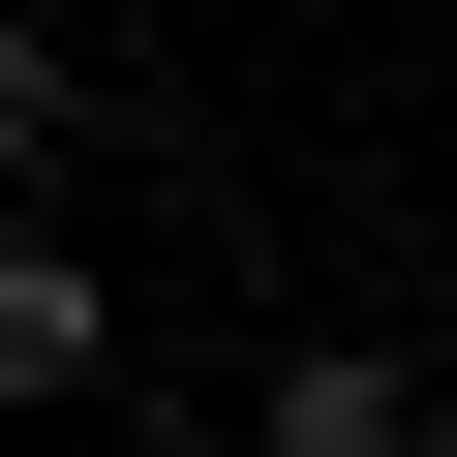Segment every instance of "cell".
<instances>
[{"instance_id": "cell-1", "label": "cell", "mask_w": 457, "mask_h": 457, "mask_svg": "<svg viewBox=\"0 0 457 457\" xmlns=\"http://www.w3.org/2000/svg\"><path fill=\"white\" fill-rule=\"evenodd\" d=\"M92 366H122V275H92V245H31V213H0V427H62Z\"/></svg>"}, {"instance_id": "cell-2", "label": "cell", "mask_w": 457, "mask_h": 457, "mask_svg": "<svg viewBox=\"0 0 457 457\" xmlns=\"http://www.w3.org/2000/svg\"><path fill=\"white\" fill-rule=\"evenodd\" d=\"M245 457H427V366H396V336H305V366L245 396Z\"/></svg>"}, {"instance_id": "cell-3", "label": "cell", "mask_w": 457, "mask_h": 457, "mask_svg": "<svg viewBox=\"0 0 457 457\" xmlns=\"http://www.w3.org/2000/svg\"><path fill=\"white\" fill-rule=\"evenodd\" d=\"M62 153H92V62H62V31H0V213H31Z\"/></svg>"}]
</instances>
